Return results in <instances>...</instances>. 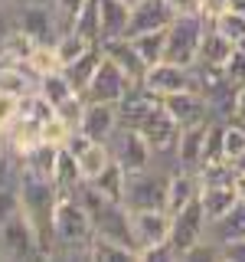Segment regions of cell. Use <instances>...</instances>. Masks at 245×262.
Segmentation results:
<instances>
[{"label": "cell", "instance_id": "obj_1", "mask_svg": "<svg viewBox=\"0 0 245 262\" xmlns=\"http://www.w3.org/2000/svg\"><path fill=\"white\" fill-rule=\"evenodd\" d=\"M92 236H95L92 213L79 203L76 193H59L53 213V259H88Z\"/></svg>", "mask_w": 245, "mask_h": 262}, {"label": "cell", "instance_id": "obj_2", "mask_svg": "<svg viewBox=\"0 0 245 262\" xmlns=\"http://www.w3.org/2000/svg\"><path fill=\"white\" fill-rule=\"evenodd\" d=\"M20 210L30 216V223L36 226L39 239H43L46 259H53V213H56V184L53 180H43L30 170H20Z\"/></svg>", "mask_w": 245, "mask_h": 262}, {"label": "cell", "instance_id": "obj_3", "mask_svg": "<svg viewBox=\"0 0 245 262\" xmlns=\"http://www.w3.org/2000/svg\"><path fill=\"white\" fill-rule=\"evenodd\" d=\"M206 30H209V20L203 13H177L174 23L167 27V53H163V59L193 69L200 62Z\"/></svg>", "mask_w": 245, "mask_h": 262}, {"label": "cell", "instance_id": "obj_4", "mask_svg": "<svg viewBox=\"0 0 245 262\" xmlns=\"http://www.w3.org/2000/svg\"><path fill=\"white\" fill-rule=\"evenodd\" d=\"M167 164H151L144 170H128L125 184V207L128 210H163L167 207V180H170Z\"/></svg>", "mask_w": 245, "mask_h": 262}, {"label": "cell", "instance_id": "obj_5", "mask_svg": "<svg viewBox=\"0 0 245 262\" xmlns=\"http://www.w3.org/2000/svg\"><path fill=\"white\" fill-rule=\"evenodd\" d=\"M206 236H209V220H206V210H203L200 196L170 216V246H174L180 262L190 256Z\"/></svg>", "mask_w": 245, "mask_h": 262}, {"label": "cell", "instance_id": "obj_6", "mask_svg": "<svg viewBox=\"0 0 245 262\" xmlns=\"http://www.w3.org/2000/svg\"><path fill=\"white\" fill-rule=\"evenodd\" d=\"M0 252H4V259H46L43 239L23 210L0 226Z\"/></svg>", "mask_w": 245, "mask_h": 262}, {"label": "cell", "instance_id": "obj_7", "mask_svg": "<svg viewBox=\"0 0 245 262\" xmlns=\"http://www.w3.org/2000/svg\"><path fill=\"white\" fill-rule=\"evenodd\" d=\"M108 147H111L114 161L125 164V170H144L157 161V151L144 138V131L134 125H118V131L108 138Z\"/></svg>", "mask_w": 245, "mask_h": 262}, {"label": "cell", "instance_id": "obj_8", "mask_svg": "<svg viewBox=\"0 0 245 262\" xmlns=\"http://www.w3.org/2000/svg\"><path fill=\"white\" fill-rule=\"evenodd\" d=\"M13 23L27 30L36 43H56L62 33L59 13L53 4H13Z\"/></svg>", "mask_w": 245, "mask_h": 262}, {"label": "cell", "instance_id": "obj_9", "mask_svg": "<svg viewBox=\"0 0 245 262\" xmlns=\"http://www.w3.org/2000/svg\"><path fill=\"white\" fill-rule=\"evenodd\" d=\"M131 226H134V246L141 259L151 249L170 243V213L167 210H131Z\"/></svg>", "mask_w": 245, "mask_h": 262}, {"label": "cell", "instance_id": "obj_10", "mask_svg": "<svg viewBox=\"0 0 245 262\" xmlns=\"http://www.w3.org/2000/svg\"><path fill=\"white\" fill-rule=\"evenodd\" d=\"M131 85H134V82L125 76V69H121L114 59H108V56H102V66H98V72L92 76V82H88L85 98L88 102H111V105H118L121 98L131 92Z\"/></svg>", "mask_w": 245, "mask_h": 262}, {"label": "cell", "instance_id": "obj_11", "mask_svg": "<svg viewBox=\"0 0 245 262\" xmlns=\"http://www.w3.org/2000/svg\"><path fill=\"white\" fill-rule=\"evenodd\" d=\"M144 85L151 89L154 95H177V92H186V89H200L196 82V69H186V66H177V62H157L147 69L144 76Z\"/></svg>", "mask_w": 245, "mask_h": 262}, {"label": "cell", "instance_id": "obj_12", "mask_svg": "<svg viewBox=\"0 0 245 262\" xmlns=\"http://www.w3.org/2000/svg\"><path fill=\"white\" fill-rule=\"evenodd\" d=\"M65 147L76 154V164H79V170H82V177H85V180H95L111 164V158H114L108 141H92V138H85L82 131H76Z\"/></svg>", "mask_w": 245, "mask_h": 262}, {"label": "cell", "instance_id": "obj_13", "mask_svg": "<svg viewBox=\"0 0 245 262\" xmlns=\"http://www.w3.org/2000/svg\"><path fill=\"white\" fill-rule=\"evenodd\" d=\"M121 125V115H118V105L111 102H88L85 98V112H82V121H79V131L92 141H108V138L118 131Z\"/></svg>", "mask_w": 245, "mask_h": 262}, {"label": "cell", "instance_id": "obj_14", "mask_svg": "<svg viewBox=\"0 0 245 262\" xmlns=\"http://www.w3.org/2000/svg\"><path fill=\"white\" fill-rule=\"evenodd\" d=\"M209 125L212 121H200V125L180 128V138H177V147H174V167H183V170H200L203 167V147H206Z\"/></svg>", "mask_w": 245, "mask_h": 262}, {"label": "cell", "instance_id": "obj_15", "mask_svg": "<svg viewBox=\"0 0 245 262\" xmlns=\"http://www.w3.org/2000/svg\"><path fill=\"white\" fill-rule=\"evenodd\" d=\"M160 102H163V108L174 115V121L180 128L209 121V105H206V95H203L200 89H186V92H177V95H163Z\"/></svg>", "mask_w": 245, "mask_h": 262}, {"label": "cell", "instance_id": "obj_16", "mask_svg": "<svg viewBox=\"0 0 245 262\" xmlns=\"http://www.w3.org/2000/svg\"><path fill=\"white\" fill-rule=\"evenodd\" d=\"M174 7L167 0H144L141 7L131 10L128 20V33L125 36H141V33H154V30H167L174 23Z\"/></svg>", "mask_w": 245, "mask_h": 262}, {"label": "cell", "instance_id": "obj_17", "mask_svg": "<svg viewBox=\"0 0 245 262\" xmlns=\"http://www.w3.org/2000/svg\"><path fill=\"white\" fill-rule=\"evenodd\" d=\"M102 49H105V56H108V59H114L121 69H125V76L134 82V85H141V82H144V76H147V62L141 59V53L134 49V43H131L128 36L105 39Z\"/></svg>", "mask_w": 245, "mask_h": 262}, {"label": "cell", "instance_id": "obj_18", "mask_svg": "<svg viewBox=\"0 0 245 262\" xmlns=\"http://www.w3.org/2000/svg\"><path fill=\"white\" fill-rule=\"evenodd\" d=\"M200 196V177L196 170H183V167H174L170 170V180H167V210L174 216L177 210H183L186 203H193Z\"/></svg>", "mask_w": 245, "mask_h": 262}, {"label": "cell", "instance_id": "obj_19", "mask_svg": "<svg viewBox=\"0 0 245 262\" xmlns=\"http://www.w3.org/2000/svg\"><path fill=\"white\" fill-rule=\"evenodd\" d=\"M98 10V30H102V43L105 39H118L128 33V20H131V7L121 0H95Z\"/></svg>", "mask_w": 245, "mask_h": 262}, {"label": "cell", "instance_id": "obj_20", "mask_svg": "<svg viewBox=\"0 0 245 262\" xmlns=\"http://www.w3.org/2000/svg\"><path fill=\"white\" fill-rule=\"evenodd\" d=\"M200 203H203V210H206V220L216 223L219 216H226V213L239 203L235 180L232 184H200Z\"/></svg>", "mask_w": 245, "mask_h": 262}, {"label": "cell", "instance_id": "obj_21", "mask_svg": "<svg viewBox=\"0 0 245 262\" xmlns=\"http://www.w3.org/2000/svg\"><path fill=\"white\" fill-rule=\"evenodd\" d=\"M59 151L62 147L49 144V141H39L36 147H30L27 154L20 158L23 170H30V174L43 177V180H56V164H59Z\"/></svg>", "mask_w": 245, "mask_h": 262}, {"label": "cell", "instance_id": "obj_22", "mask_svg": "<svg viewBox=\"0 0 245 262\" xmlns=\"http://www.w3.org/2000/svg\"><path fill=\"white\" fill-rule=\"evenodd\" d=\"M102 56H105V49H102V43L98 46H92L85 56H79L76 62H69L65 66V79L72 82V89H76L79 95H85V89H88V82H92V76L98 72V66H102Z\"/></svg>", "mask_w": 245, "mask_h": 262}, {"label": "cell", "instance_id": "obj_23", "mask_svg": "<svg viewBox=\"0 0 245 262\" xmlns=\"http://www.w3.org/2000/svg\"><path fill=\"white\" fill-rule=\"evenodd\" d=\"M209 239L216 246L232 243V239H245V200H239L226 216H219L216 223H209Z\"/></svg>", "mask_w": 245, "mask_h": 262}, {"label": "cell", "instance_id": "obj_24", "mask_svg": "<svg viewBox=\"0 0 245 262\" xmlns=\"http://www.w3.org/2000/svg\"><path fill=\"white\" fill-rule=\"evenodd\" d=\"M36 46H39L36 39H33L27 30H20L16 23H10V27L0 33V53H4L7 62H27Z\"/></svg>", "mask_w": 245, "mask_h": 262}, {"label": "cell", "instance_id": "obj_25", "mask_svg": "<svg viewBox=\"0 0 245 262\" xmlns=\"http://www.w3.org/2000/svg\"><path fill=\"white\" fill-rule=\"evenodd\" d=\"M88 259H95V262H141L137 249H131L125 243H114L102 233H95L92 243H88Z\"/></svg>", "mask_w": 245, "mask_h": 262}, {"label": "cell", "instance_id": "obj_26", "mask_svg": "<svg viewBox=\"0 0 245 262\" xmlns=\"http://www.w3.org/2000/svg\"><path fill=\"white\" fill-rule=\"evenodd\" d=\"M39 95L46 98L53 108H59V105H65L69 98H76L79 92L72 89V82L65 79V72L62 69H56V72H46V76H39V89H36Z\"/></svg>", "mask_w": 245, "mask_h": 262}, {"label": "cell", "instance_id": "obj_27", "mask_svg": "<svg viewBox=\"0 0 245 262\" xmlns=\"http://www.w3.org/2000/svg\"><path fill=\"white\" fill-rule=\"evenodd\" d=\"M232 53H235V43L232 39H226L223 33H216V30H206V39H203V53H200V62L203 66H212V69H223V66L232 59Z\"/></svg>", "mask_w": 245, "mask_h": 262}, {"label": "cell", "instance_id": "obj_28", "mask_svg": "<svg viewBox=\"0 0 245 262\" xmlns=\"http://www.w3.org/2000/svg\"><path fill=\"white\" fill-rule=\"evenodd\" d=\"M53 46H56V56H59V66L65 69L69 62H76L79 56H85L88 49L98 46V43H92L88 36H82L79 30H62V33H59V39H56Z\"/></svg>", "mask_w": 245, "mask_h": 262}, {"label": "cell", "instance_id": "obj_29", "mask_svg": "<svg viewBox=\"0 0 245 262\" xmlns=\"http://www.w3.org/2000/svg\"><path fill=\"white\" fill-rule=\"evenodd\" d=\"M92 184H95L105 196H108V200H121V203H125V184H128V170H125V164L111 158V164L92 180Z\"/></svg>", "mask_w": 245, "mask_h": 262}, {"label": "cell", "instance_id": "obj_30", "mask_svg": "<svg viewBox=\"0 0 245 262\" xmlns=\"http://www.w3.org/2000/svg\"><path fill=\"white\" fill-rule=\"evenodd\" d=\"M134 49L141 53V59L147 62V69L151 66L163 62V53H167V30H154V33H141V36H128Z\"/></svg>", "mask_w": 245, "mask_h": 262}, {"label": "cell", "instance_id": "obj_31", "mask_svg": "<svg viewBox=\"0 0 245 262\" xmlns=\"http://www.w3.org/2000/svg\"><path fill=\"white\" fill-rule=\"evenodd\" d=\"M209 27L216 33H223L226 39H232V43H242V39H245V13L235 10V7H229V10H223Z\"/></svg>", "mask_w": 245, "mask_h": 262}, {"label": "cell", "instance_id": "obj_32", "mask_svg": "<svg viewBox=\"0 0 245 262\" xmlns=\"http://www.w3.org/2000/svg\"><path fill=\"white\" fill-rule=\"evenodd\" d=\"M223 154H226V161H229V164L245 154V128H242L235 118L223 125Z\"/></svg>", "mask_w": 245, "mask_h": 262}, {"label": "cell", "instance_id": "obj_33", "mask_svg": "<svg viewBox=\"0 0 245 262\" xmlns=\"http://www.w3.org/2000/svg\"><path fill=\"white\" fill-rule=\"evenodd\" d=\"M27 66L36 76H46V72H56V69H62L59 66V56H56V46L53 43H39L36 49H33V56L27 59Z\"/></svg>", "mask_w": 245, "mask_h": 262}, {"label": "cell", "instance_id": "obj_34", "mask_svg": "<svg viewBox=\"0 0 245 262\" xmlns=\"http://www.w3.org/2000/svg\"><path fill=\"white\" fill-rule=\"evenodd\" d=\"M20 115H23V98L0 89V138H4L7 131L16 125V118H20Z\"/></svg>", "mask_w": 245, "mask_h": 262}, {"label": "cell", "instance_id": "obj_35", "mask_svg": "<svg viewBox=\"0 0 245 262\" xmlns=\"http://www.w3.org/2000/svg\"><path fill=\"white\" fill-rule=\"evenodd\" d=\"M92 4V0H56V13H59V23H62V30H72L76 27V20L82 13H85V7Z\"/></svg>", "mask_w": 245, "mask_h": 262}, {"label": "cell", "instance_id": "obj_36", "mask_svg": "<svg viewBox=\"0 0 245 262\" xmlns=\"http://www.w3.org/2000/svg\"><path fill=\"white\" fill-rule=\"evenodd\" d=\"M13 213H20V190H16V187H0V226H4Z\"/></svg>", "mask_w": 245, "mask_h": 262}, {"label": "cell", "instance_id": "obj_37", "mask_svg": "<svg viewBox=\"0 0 245 262\" xmlns=\"http://www.w3.org/2000/svg\"><path fill=\"white\" fill-rule=\"evenodd\" d=\"M223 76H226V82H232V85H242V82H245V53L239 46H235L232 59L223 66Z\"/></svg>", "mask_w": 245, "mask_h": 262}, {"label": "cell", "instance_id": "obj_38", "mask_svg": "<svg viewBox=\"0 0 245 262\" xmlns=\"http://www.w3.org/2000/svg\"><path fill=\"white\" fill-rule=\"evenodd\" d=\"M219 259L226 262H245V239H232L219 246Z\"/></svg>", "mask_w": 245, "mask_h": 262}, {"label": "cell", "instance_id": "obj_39", "mask_svg": "<svg viewBox=\"0 0 245 262\" xmlns=\"http://www.w3.org/2000/svg\"><path fill=\"white\" fill-rule=\"evenodd\" d=\"M229 7H232V0H200V13L206 16L209 23L216 20V16L223 13V10H229Z\"/></svg>", "mask_w": 245, "mask_h": 262}, {"label": "cell", "instance_id": "obj_40", "mask_svg": "<svg viewBox=\"0 0 245 262\" xmlns=\"http://www.w3.org/2000/svg\"><path fill=\"white\" fill-rule=\"evenodd\" d=\"M174 13H200V0H167Z\"/></svg>", "mask_w": 245, "mask_h": 262}, {"label": "cell", "instance_id": "obj_41", "mask_svg": "<svg viewBox=\"0 0 245 262\" xmlns=\"http://www.w3.org/2000/svg\"><path fill=\"white\" fill-rule=\"evenodd\" d=\"M235 118H245V82L235 89Z\"/></svg>", "mask_w": 245, "mask_h": 262}, {"label": "cell", "instance_id": "obj_42", "mask_svg": "<svg viewBox=\"0 0 245 262\" xmlns=\"http://www.w3.org/2000/svg\"><path fill=\"white\" fill-rule=\"evenodd\" d=\"M235 193L239 200H245V174H235Z\"/></svg>", "mask_w": 245, "mask_h": 262}, {"label": "cell", "instance_id": "obj_43", "mask_svg": "<svg viewBox=\"0 0 245 262\" xmlns=\"http://www.w3.org/2000/svg\"><path fill=\"white\" fill-rule=\"evenodd\" d=\"M232 167H235V174H245V154H242V158H235V161H232Z\"/></svg>", "mask_w": 245, "mask_h": 262}, {"label": "cell", "instance_id": "obj_44", "mask_svg": "<svg viewBox=\"0 0 245 262\" xmlns=\"http://www.w3.org/2000/svg\"><path fill=\"white\" fill-rule=\"evenodd\" d=\"M7 158H10V151H7V141H4V138H0V164H4Z\"/></svg>", "mask_w": 245, "mask_h": 262}, {"label": "cell", "instance_id": "obj_45", "mask_svg": "<svg viewBox=\"0 0 245 262\" xmlns=\"http://www.w3.org/2000/svg\"><path fill=\"white\" fill-rule=\"evenodd\" d=\"M121 4H128V7H131V10H134V7H141V4H144V0H121Z\"/></svg>", "mask_w": 245, "mask_h": 262}, {"label": "cell", "instance_id": "obj_46", "mask_svg": "<svg viewBox=\"0 0 245 262\" xmlns=\"http://www.w3.org/2000/svg\"><path fill=\"white\" fill-rule=\"evenodd\" d=\"M235 121H239V125H242V128H245V118H235Z\"/></svg>", "mask_w": 245, "mask_h": 262}]
</instances>
